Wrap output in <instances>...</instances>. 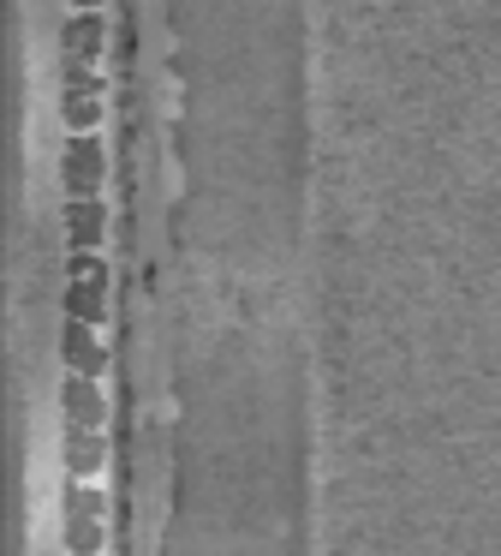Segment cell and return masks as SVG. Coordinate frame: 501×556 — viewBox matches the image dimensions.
Wrapping results in <instances>:
<instances>
[{"mask_svg":"<svg viewBox=\"0 0 501 556\" xmlns=\"http://www.w3.org/2000/svg\"><path fill=\"white\" fill-rule=\"evenodd\" d=\"M66 37H72V49H90V42L102 37V18H72Z\"/></svg>","mask_w":501,"mask_h":556,"instance_id":"1","label":"cell"}]
</instances>
